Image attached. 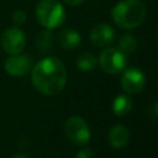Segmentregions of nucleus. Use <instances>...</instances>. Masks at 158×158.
<instances>
[{
  "instance_id": "6e6552de",
  "label": "nucleus",
  "mask_w": 158,
  "mask_h": 158,
  "mask_svg": "<svg viewBox=\"0 0 158 158\" xmlns=\"http://www.w3.org/2000/svg\"><path fill=\"white\" fill-rule=\"evenodd\" d=\"M90 41L95 47H109L115 40V30L105 22L96 23L90 31Z\"/></svg>"
},
{
  "instance_id": "1a4fd4ad",
  "label": "nucleus",
  "mask_w": 158,
  "mask_h": 158,
  "mask_svg": "<svg viewBox=\"0 0 158 158\" xmlns=\"http://www.w3.org/2000/svg\"><path fill=\"white\" fill-rule=\"evenodd\" d=\"M4 67L7 74H10L11 77H23L31 70L32 60L30 57L23 56L21 53L14 54L5 60Z\"/></svg>"
},
{
  "instance_id": "dca6fc26",
  "label": "nucleus",
  "mask_w": 158,
  "mask_h": 158,
  "mask_svg": "<svg viewBox=\"0 0 158 158\" xmlns=\"http://www.w3.org/2000/svg\"><path fill=\"white\" fill-rule=\"evenodd\" d=\"M26 19H27V15H26V12H25L23 10H16V11L14 12V15H12V21H14V23H16V25H22V23H25Z\"/></svg>"
},
{
  "instance_id": "f3484780",
  "label": "nucleus",
  "mask_w": 158,
  "mask_h": 158,
  "mask_svg": "<svg viewBox=\"0 0 158 158\" xmlns=\"http://www.w3.org/2000/svg\"><path fill=\"white\" fill-rule=\"evenodd\" d=\"M75 158H94V153L90 148H84L77 153Z\"/></svg>"
},
{
  "instance_id": "aec40b11",
  "label": "nucleus",
  "mask_w": 158,
  "mask_h": 158,
  "mask_svg": "<svg viewBox=\"0 0 158 158\" xmlns=\"http://www.w3.org/2000/svg\"><path fill=\"white\" fill-rule=\"evenodd\" d=\"M11 158H30L27 154H22V153H20V154H15V156H12Z\"/></svg>"
},
{
  "instance_id": "20e7f679",
  "label": "nucleus",
  "mask_w": 158,
  "mask_h": 158,
  "mask_svg": "<svg viewBox=\"0 0 158 158\" xmlns=\"http://www.w3.org/2000/svg\"><path fill=\"white\" fill-rule=\"evenodd\" d=\"M98 64L107 74H117L126 68L127 56H125L118 48L106 47L99 56Z\"/></svg>"
},
{
  "instance_id": "f03ea898",
  "label": "nucleus",
  "mask_w": 158,
  "mask_h": 158,
  "mask_svg": "<svg viewBox=\"0 0 158 158\" xmlns=\"http://www.w3.org/2000/svg\"><path fill=\"white\" fill-rule=\"evenodd\" d=\"M147 9L141 0H121L111 10L112 21L121 28L138 27L146 19Z\"/></svg>"
},
{
  "instance_id": "a211bd4d",
  "label": "nucleus",
  "mask_w": 158,
  "mask_h": 158,
  "mask_svg": "<svg viewBox=\"0 0 158 158\" xmlns=\"http://www.w3.org/2000/svg\"><path fill=\"white\" fill-rule=\"evenodd\" d=\"M148 115L153 118H158V100L153 101L148 107Z\"/></svg>"
},
{
  "instance_id": "f8f14e48",
  "label": "nucleus",
  "mask_w": 158,
  "mask_h": 158,
  "mask_svg": "<svg viewBox=\"0 0 158 158\" xmlns=\"http://www.w3.org/2000/svg\"><path fill=\"white\" fill-rule=\"evenodd\" d=\"M112 112L116 116H125L132 109V100L127 94L117 95L112 101Z\"/></svg>"
},
{
  "instance_id": "423d86ee",
  "label": "nucleus",
  "mask_w": 158,
  "mask_h": 158,
  "mask_svg": "<svg viewBox=\"0 0 158 158\" xmlns=\"http://www.w3.org/2000/svg\"><path fill=\"white\" fill-rule=\"evenodd\" d=\"M0 43H1V48L7 54L10 56L20 54L26 47V35L21 28L16 26H11L2 32Z\"/></svg>"
},
{
  "instance_id": "9d476101",
  "label": "nucleus",
  "mask_w": 158,
  "mask_h": 158,
  "mask_svg": "<svg viewBox=\"0 0 158 158\" xmlns=\"http://www.w3.org/2000/svg\"><path fill=\"white\" fill-rule=\"evenodd\" d=\"M130 139V131L122 125H115L114 127L110 128L107 132V141L109 144L114 148H123Z\"/></svg>"
},
{
  "instance_id": "39448f33",
  "label": "nucleus",
  "mask_w": 158,
  "mask_h": 158,
  "mask_svg": "<svg viewBox=\"0 0 158 158\" xmlns=\"http://www.w3.org/2000/svg\"><path fill=\"white\" fill-rule=\"evenodd\" d=\"M64 132L68 139L77 146L86 144L91 137L89 125L84 118L79 116H70L69 118L65 120Z\"/></svg>"
},
{
  "instance_id": "4468645a",
  "label": "nucleus",
  "mask_w": 158,
  "mask_h": 158,
  "mask_svg": "<svg viewBox=\"0 0 158 158\" xmlns=\"http://www.w3.org/2000/svg\"><path fill=\"white\" fill-rule=\"evenodd\" d=\"M118 49L125 56L133 54L137 49V41L135 36L131 33H123L118 40Z\"/></svg>"
},
{
  "instance_id": "f257e3e1",
  "label": "nucleus",
  "mask_w": 158,
  "mask_h": 158,
  "mask_svg": "<svg viewBox=\"0 0 158 158\" xmlns=\"http://www.w3.org/2000/svg\"><path fill=\"white\" fill-rule=\"evenodd\" d=\"M31 81L41 94L49 96L57 95L67 84V69L60 59L46 57L32 68Z\"/></svg>"
},
{
  "instance_id": "9b49d317",
  "label": "nucleus",
  "mask_w": 158,
  "mask_h": 158,
  "mask_svg": "<svg viewBox=\"0 0 158 158\" xmlns=\"http://www.w3.org/2000/svg\"><path fill=\"white\" fill-rule=\"evenodd\" d=\"M81 37L78 31L70 27L62 28L58 33V43L64 49H75L80 46Z\"/></svg>"
},
{
  "instance_id": "6ab92c4d",
  "label": "nucleus",
  "mask_w": 158,
  "mask_h": 158,
  "mask_svg": "<svg viewBox=\"0 0 158 158\" xmlns=\"http://www.w3.org/2000/svg\"><path fill=\"white\" fill-rule=\"evenodd\" d=\"M67 5H69V6H78V5H80L84 0H63Z\"/></svg>"
},
{
  "instance_id": "7ed1b4c3",
  "label": "nucleus",
  "mask_w": 158,
  "mask_h": 158,
  "mask_svg": "<svg viewBox=\"0 0 158 158\" xmlns=\"http://www.w3.org/2000/svg\"><path fill=\"white\" fill-rule=\"evenodd\" d=\"M36 19L47 30H54L64 23L65 10L58 0H41L36 6Z\"/></svg>"
},
{
  "instance_id": "0eeeda50",
  "label": "nucleus",
  "mask_w": 158,
  "mask_h": 158,
  "mask_svg": "<svg viewBox=\"0 0 158 158\" xmlns=\"http://www.w3.org/2000/svg\"><path fill=\"white\" fill-rule=\"evenodd\" d=\"M146 86V75L144 73L136 68L128 67L123 70L121 75V88L127 95H137Z\"/></svg>"
},
{
  "instance_id": "2eb2a0df",
  "label": "nucleus",
  "mask_w": 158,
  "mask_h": 158,
  "mask_svg": "<svg viewBox=\"0 0 158 158\" xmlns=\"http://www.w3.org/2000/svg\"><path fill=\"white\" fill-rule=\"evenodd\" d=\"M53 41H54V37H53L51 30L40 32L37 35V38H36L37 46H38V48L41 51H47L48 48H51L52 44H53Z\"/></svg>"
},
{
  "instance_id": "412c9836",
  "label": "nucleus",
  "mask_w": 158,
  "mask_h": 158,
  "mask_svg": "<svg viewBox=\"0 0 158 158\" xmlns=\"http://www.w3.org/2000/svg\"><path fill=\"white\" fill-rule=\"evenodd\" d=\"M157 40H158V31H157Z\"/></svg>"
},
{
  "instance_id": "ddd939ff",
  "label": "nucleus",
  "mask_w": 158,
  "mask_h": 158,
  "mask_svg": "<svg viewBox=\"0 0 158 158\" xmlns=\"http://www.w3.org/2000/svg\"><path fill=\"white\" fill-rule=\"evenodd\" d=\"M75 64H77V68L81 72L93 70L98 65V58L90 52H84V53H80L77 57Z\"/></svg>"
}]
</instances>
